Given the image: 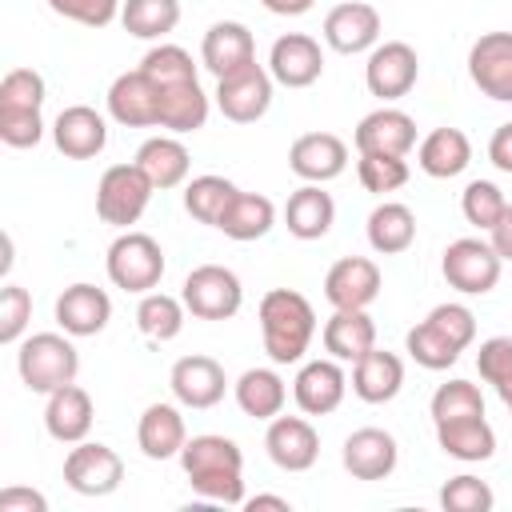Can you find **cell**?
Instances as JSON below:
<instances>
[{"label": "cell", "instance_id": "1", "mask_svg": "<svg viewBox=\"0 0 512 512\" xmlns=\"http://www.w3.org/2000/svg\"><path fill=\"white\" fill-rule=\"evenodd\" d=\"M184 476L192 484L196 496L216 500V504H244V452L236 440L216 436V432H200L184 444L180 452Z\"/></svg>", "mask_w": 512, "mask_h": 512}, {"label": "cell", "instance_id": "2", "mask_svg": "<svg viewBox=\"0 0 512 512\" xmlns=\"http://www.w3.org/2000/svg\"><path fill=\"white\" fill-rule=\"evenodd\" d=\"M260 340L272 364H300L312 336H316V312L308 296L296 288H272L260 300Z\"/></svg>", "mask_w": 512, "mask_h": 512}, {"label": "cell", "instance_id": "3", "mask_svg": "<svg viewBox=\"0 0 512 512\" xmlns=\"http://www.w3.org/2000/svg\"><path fill=\"white\" fill-rule=\"evenodd\" d=\"M16 372H20V384L28 392L48 396V392H56V388H64V384L76 380L80 352L68 340V332H32V336L20 340Z\"/></svg>", "mask_w": 512, "mask_h": 512}, {"label": "cell", "instance_id": "4", "mask_svg": "<svg viewBox=\"0 0 512 512\" xmlns=\"http://www.w3.org/2000/svg\"><path fill=\"white\" fill-rule=\"evenodd\" d=\"M104 268H108V280L124 292H152L160 280H164V248L156 244V236L148 232H136V228H124L112 244H108V256H104Z\"/></svg>", "mask_w": 512, "mask_h": 512}, {"label": "cell", "instance_id": "5", "mask_svg": "<svg viewBox=\"0 0 512 512\" xmlns=\"http://www.w3.org/2000/svg\"><path fill=\"white\" fill-rule=\"evenodd\" d=\"M152 192H156V184L144 176V168L136 160L112 164V168H104V176L96 184V216L112 228H132L144 216Z\"/></svg>", "mask_w": 512, "mask_h": 512}, {"label": "cell", "instance_id": "6", "mask_svg": "<svg viewBox=\"0 0 512 512\" xmlns=\"http://www.w3.org/2000/svg\"><path fill=\"white\" fill-rule=\"evenodd\" d=\"M500 268H504V260L496 256V248L484 236H460L440 256V272H444L448 288H456L464 296L492 292L500 284Z\"/></svg>", "mask_w": 512, "mask_h": 512}, {"label": "cell", "instance_id": "7", "mask_svg": "<svg viewBox=\"0 0 512 512\" xmlns=\"http://www.w3.org/2000/svg\"><path fill=\"white\" fill-rule=\"evenodd\" d=\"M180 300L196 320H232L244 304V284L224 264H200L184 276Z\"/></svg>", "mask_w": 512, "mask_h": 512}, {"label": "cell", "instance_id": "8", "mask_svg": "<svg viewBox=\"0 0 512 512\" xmlns=\"http://www.w3.org/2000/svg\"><path fill=\"white\" fill-rule=\"evenodd\" d=\"M272 88H276L272 72L252 60V64L220 76L212 96H216V108H220L224 120H232V124H256L272 108Z\"/></svg>", "mask_w": 512, "mask_h": 512}, {"label": "cell", "instance_id": "9", "mask_svg": "<svg viewBox=\"0 0 512 512\" xmlns=\"http://www.w3.org/2000/svg\"><path fill=\"white\" fill-rule=\"evenodd\" d=\"M124 480V460L116 448L100 440H80L64 456V484L80 496H108Z\"/></svg>", "mask_w": 512, "mask_h": 512}, {"label": "cell", "instance_id": "10", "mask_svg": "<svg viewBox=\"0 0 512 512\" xmlns=\"http://www.w3.org/2000/svg\"><path fill=\"white\" fill-rule=\"evenodd\" d=\"M420 80V56L412 44L404 40H384L368 52V64H364V84L376 100H400L416 88Z\"/></svg>", "mask_w": 512, "mask_h": 512}, {"label": "cell", "instance_id": "11", "mask_svg": "<svg viewBox=\"0 0 512 512\" xmlns=\"http://www.w3.org/2000/svg\"><path fill=\"white\" fill-rule=\"evenodd\" d=\"M168 388H172V396H176L180 408H196V412H204V408H216V404L224 400V392H228V376H224L220 360L192 352V356H180V360L172 364V372H168Z\"/></svg>", "mask_w": 512, "mask_h": 512}, {"label": "cell", "instance_id": "12", "mask_svg": "<svg viewBox=\"0 0 512 512\" xmlns=\"http://www.w3.org/2000/svg\"><path fill=\"white\" fill-rule=\"evenodd\" d=\"M108 116L124 128H160V88L144 68L120 72L108 84Z\"/></svg>", "mask_w": 512, "mask_h": 512}, {"label": "cell", "instance_id": "13", "mask_svg": "<svg viewBox=\"0 0 512 512\" xmlns=\"http://www.w3.org/2000/svg\"><path fill=\"white\" fill-rule=\"evenodd\" d=\"M472 84L500 104H512V32H484L468 48Z\"/></svg>", "mask_w": 512, "mask_h": 512}, {"label": "cell", "instance_id": "14", "mask_svg": "<svg viewBox=\"0 0 512 512\" xmlns=\"http://www.w3.org/2000/svg\"><path fill=\"white\" fill-rule=\"evenodd\" d=\"M324 44L340 56L372 52L380 44V12L368 0H344L324 16Z\"/></svg>", "mask_w": 512, "mask_h": 512}, {"label": "cell", "instance_id": "15", "mask_svg": "<svg viewBox=\"0 0 512 512\" xmlns=\"http://www.w3.org/2000/svg\"><path fill=\"white\" fill-rule=\"evenodd\" d=\"M268 72L284 88H312L324 76V52L304 32H284L268 48Z\"/></svg>", "mask_w": 512, "mask_h": 512}, {"label": "cell", "instance_id": "16", "mask_svg": "<svg viewBox=\"0 0 512 512\" xmlns=\"http://www.w3.org/2000/svg\"><path fill=\"white\" fill-rule=\"evenodd\" d=\"M268 460L284 472H308L320 456V432L304 416H272L264 432Z\"/></svg>", "mask_w": 512, "mask_h": 512}, {"label": "cell", "instance_id": "17", "mask_svg": "<svg viewBox=\"0 0 512 512\" xmlns=\"http://www.w3.org/2000/svg\"><path fill=\"white\" fill-rule=\"evenodd\" d=\"M344 392H348V376L340 368V360H308L300 364L296 380H292V400L304 416H328L344 404Z\"/></svg>", "mask_w": 512, "mask_h": 512}, {"label": "cell", "instance_id": "18", "mask_svg": "<svg viewBox=\"0 0 512 512\" xmlns=\"http://www.w3.org/2000/svg\"><path fill=\"white\" fill-rule=\"evenodd\" d=\"M288 168L304 184H328L348 168V144L336 132H304L288 148Z\"/></svg>", "mask_w": 512, "mask_h": 512}, {"label": "cell", "instance_id": "19", "mask_svg": "<svg viewBox=\"0 0 512 512\" xmlns=\"http://www.w3.org/2000/svg\"><path fill=\"white\" fill-rule=\"evenodd\" d=\"M384 288L376 260L368 256H340L324 276V300L332 308H368Z\"/></svg>", "mask_w": 512, "mask_h": 512}, {"label": "cell", "instance_id": "20", "mask_svg": "<svg viewBox=\"0 0 512 512\" xmlns=\"http://www.w3.org/2000/svg\"><path fill=\"white\" fill-rule=\"evenodd\" d=\"M52 144L68 160H92L108 144V120L88 104H68L52 120Z\"/></svg>", "mask_w": 512, "mask_h": 512}, {"label": "cell", "instance_id": "21", "mask_svg": "<svg viewBox=\"0 0 512 512\" xmlns=\"http://www.w3.org/2000/svg\"><path fill=\"white\" fill-rule=\"evenodd\" d=\"M340 460L352 480H388L400 464V448H396V436L384 428H356L344 440Z\"/></svg>", "mask_w": 512, "mask_h": 512}, {"label": "cell", "instance_id": "22", "mask_svg": "<svg viewBox=\"0 0 512 512\" xmlns=\"http://www.w3.org/2000/svg\"><path fill=\"white\" fill-rule=\"evenodd\" d=\"M356 152H384V156H408L416 148V120L400 108L380 104L376 112H368L356 132H352Z\"/></svg>", "mask_w": 512, "mask_h": 512}, {"label": "cell", "instance_id": "23", "mask_svg": "<svg viewBox=\"0 0 512 512\" xmlns=\"http://www.w3.org/2000/svg\"><path fill=\"white\" fill-rule=\"evenodd\" d=\"M108 320H112V296L96 284L80 280L56 296V324L68 336H96L108 328Z\"/></svg>", "mask_w": 512, "mask_h": 512}, {"label": "cell", "instance_id": "24", "mask_svg": "<svg viewBox=\"0 0 512 512\" xmlns=\"http://www.w3.org/2000/svg\"><path fill=\"white\" fill-rule=\"evenodd\" d=\"M252 60H256V40H252V28L240 20H216L200 40V64L216 80L252 64Z\"/></svg>", "mask_w": 512, "mask_h": 512}, {"label": "cell", "instance_id": "25", "mask_svg": "<svg viewBox=\"0 0 512 512\" xmlns=\"http://www.w3.org/2000/svg\"><path fill=\"white\" fill-rule=\"evenodd\" d=\"M320 340H324V352L332 360L356 364L364 352L376 348V320L368 316V308H332Z\"/></svg>", "mask_w": 512, "mask_h": 512}, {"label": "cell", "instance_id": "26", "mask_svg": "<svg viewBox=\"0 0 512 512\" xmlns=\"http://www.w3.org/2000/svg\"><path fill=\"white\" fill-rule=\"evenodd\" d=\"M92 416H96L92 396H88L76 380L64 384V388H56V392H48V404H44V428H48V436H52L56 444H80V440H88V432H92Z\"/></svg>", "mask_w": 512, "mask_h": 512}, {"label": "cell", "instance_id": "27", "mask_svg": "<svg viewBox=\"0 0 512 512\" xmlns=\"http://www.w3.org/2000/svg\"><path fill=\"white\" fill-rule=\"evenodd\" d=\"M136 444H140V452L148 460H172V456H180L184 444H188V428H184L180 408L176 404H164V400L148 404L140 412V424H136Z\"/></svg>", "mask_w": 512, "mask_h": 512}, {"label": "cell", "instance_id": "28", "mask_svg": "<svg viewBox=\"0 0 512 512\" xmlns=\"http://www.w3.org/2000/svg\"><path fill=\"white\" fill-rule=\"evenodd\" d=\"M404 388V360L396 352L372 348L352 364V392L364 404H388Z\"/></svg>", "mask_w": 512, "mask_h": 512}, {"label": "cell", "instance_id": "29", "mask_svg": "<svg viewBox=\"0 0 512 512\" xmlns=\"http://www.w3.org/2000/svg\"><path fill=\"white\" fill-rule=\"evenodd\" d=\"M436 444L444 456L464 460V464H484L496 456V432L484 416H456L436 424Z\"/></svg>", "mask_w": 512, "mask_h": 512}, {"label": "cell", "instance_id": "30", "mask_svg": "<svg viewBox=\"0 0 512 512\" xmlns=\"http://www.w3.org/2000/svg\"><path fill=\"white\" fill-rule=\"evenodd\" d=\"M160 88V128H168L172 136L196 132L208 124L212 100L200 88V80H180V84H156Z\"/></svg>", "mask_w": 512, "mask_h": 512}, {"label": "cell", "instance_id": "31", "mask_svg": "<svg viewBox=\"0 0 512 512\" xmlns=\"http://www.w3.org/2000/svg\"><path fill=\"white\" fill-rule=\"evenodd\" d=\"M416 164L432 180H452L472 164V140L460 128H448V124L432 128L416 148Z\"/></svg>", "mask_w": 512, "mask_h": 512}, {"label": "cell", "instance_id": "32", "mask_svg": "<svg viewBox=\"0 0 512 512\" xmlns=\"http://www.w3.org/2000/svg\"><path fill=\"white\" fill-rule=\"evenodd\" d=\"M336 224V200L324 192V184H304L284 204V228L296 240H320Z\"/></svg>", "mask_w": 512, "mask_h": 512}, {"label": "cell", "instance_id": "33", "mask_svg": "<svg viewBox=\"0 0 512 512\" xmlns=\"http://www.w3.org/2000/svg\"><path fill=\"white\" fill-rule=\"evenodd\" d=\"M232 396L240 404L244 416L252 420H272L284 412V400H288V384L276 368H248L240 372V380L232 384Z\"/></svg>", "mask_w": 512, "mask_h": 512}, {"label": "cell", "instance_id": "34", "mask_svg": "<svg viewBox=\"0 0 512 512\" xmlns=\"http://www.w3.org/2000/svg\"><path fill=\"white\" fill-rule=\"evenodd\" d=\"M136 164L144 168V176L164 192V188H176L188 180V168H192V156L188 148L180 144V136H148L140 148H136Z\"/></svg>", "mask_w": 512, "mask_h": 512}, {"label": "cell", "instance_id": "35", "mask_svg": "<svg viewBox=\"0 0 512 512\" xmlns=\"http://www.w3.org/2000/svg\"><path fill=\"white\" fill-rule=\"evenodd\" d=\"M364 232H368L372 252H380V256L408 252L412 240H416V212L408 204H400V200H384V204H376L368 212Z\"/></svg>", "mask_w": 512, "mask_h": 512}, {"label": "cell", "instance_id": "36", "mask_svg": "<svg viewBox=\"0 0 512 512\" xmlns=\"http://www.w3.org/2000/svg\"><path fill=\"white\" fill-rule=\"evenodd\" d=\"M272 224H276V204H272L268 196H260V192H236L216 228H220L228 240L248 244V240L268 236Z\"/></svg>", "mask_w": 512, "mask_h": 512}, {"label": "cell", "instance_id": "37", "mask_svg": "<svg viewBox=\"0 0 512 512\" xmlns=\"http://www.w3.org/2000/svg\"><path fill=\"white\" fill-rule=\"evenodd\" d=\"M184 300L180 296H168V292H144L140 304H136V332L152 344H168L180 336L184 328Z\"/></svg>", "mask_w": 512, "mask_h": 512}, {"label": "cell", "instance_id": "38", "mask_svg": "<svg viewBox=\"0 0 512 512\" xmlns=\"http://www.w3.org/2000/svg\"><path fill=\"white\" fill-rule=\"evenodd\" d=\"M120 24L136 40H164L180 24V0H124Z\"/></svg>", "mask_w": 512, "mask_h": 512}, {"label": "cell", "instance_id": "39", "mask_svg": "<svg viewBox=\"0 0 512 512\" xmlns=\"http://www.w3.org/2000/svg\"><path fill=\"white\" fill-rule=\"evenodd\" d=\"M240 188L228 180V176H216V172H204V176H192L188 184H184V208H188V216L192 220H200V224H220V216H224V208L232 204V196H236Z\"/></svg>", "mask_w": 512, "mask_h": 512}, {"label": "cell", "instance_id": "40", "mask_svg": "<svg viewBox=\"0 0 512 512\" xmlns=\"http://www.w3.org/2000/svg\"><path fill=\"white\" fill-rule=\"evenodd\" d=\"M404 352H408L420 368H428V372H444V368H452V364L460 360V348H456L436 324H428V320H420L416 328H408Z\"/></svg>", "mask_w": 512, "mask_h": 512}, {"label": "cell", "instance_id": "41", "mask_svg": "<svg viewBox=\"0 0 512 512\" xmlns=\"http://www.w3.org/2000/svg\"><path fill=\"white\" fill-rule=\"evenodd\" d=\"M476 372L484 384L496 388V396L512 412V336H488L476 352Z\"/></svg>", "mask_w": 512, "mask_h": 512}, {"label": "cell", "instance_id": "42", "mask_svg": "<svg viewBox=\"0 0 512 512\" xmlns=\"http://www.w3.org/2000/svg\"><path fill=\"white\" fill-rule=\"evenodd\" d=\"M356 176H360L364 192H376V196H384V192H396V188H404L412 172H408V156L360 152V160H356Z\"/></svg>", "mask_w": 512, "mask_h": 512}, {"label": "cell", "instance_id": "43", "mask_svg": "<svg viewBox=\"0 0 512 512\" xmlns=\"http://www.w3.org/2000/svg\"><path fill=\"white\" fill-rule=\"evenodd\" d=\"M428 412H432V424L456 420V416H484V396H480V388L472 380H460L456 376V380H448V384H440L432 392Z\"/></svg>", "mask_w": 512, "mask_h": 512}, {"label": "cell", "instance_id": "44", "mask_svg": "<svg viewBox=\"0 0 512 512\" xmlns=\"http://www.w3.org/2000/svg\"><path fill=\"white\" fill-rule=\"evenodd\" d=\"M44 76L36 68H8L0 80V112H40Z\"/></svg>", "mask_w": 512, "mask_h": 512}, {"label": "cell", "instance_id": "45", "mask_svg": "<svg viewBox=\"0 0 512 512\" xmlns=\"http://www.w3.org/2000/svg\"><path fill=\"white\" fill-rule=\"evenodd\" d=\"M140 68L156 80V84H180V80H200L196 60L188 56V48L180 44H152L140 60Z\"/></svg>", "mask_w": 512, "mask_h": 512}, {"label": "cell", "instance_id": "46", "mask_svg": "<svg viewBox=\"0 0 512 512\" xmlns=\"http://www.w3.org/2000/svg\"><path fill=\"white\" fill-rule=\"evenodd\" d=\"M504 208H508V200H504V192H500L492 180H472V184L460 192V212H464V220H468L472 228H480V232H492V224L500 220Z\"/></svg>", "mask_w": 512, "mask_h": 512}, {"label": "cell", "instance_id": "47", "mask_svg": "<svg viewBox=\"0 0 512 512\" xmlns=\"http://www.w3.org/2000/svg\"><path fill=\"white\" fill-rule=\"evenodd\" d=\"M492 504H496V492L472 472H460V476L444 480V488H440L444 512H492Z\"/></svg>", "mask_w": 512, "mask_h": 512}, {"label": "cell", "instance_id": "48", "mask_svg": "<svg viewBox=\"0 0 512 512\" xmlns=\"http://www.w3.org/2000/svg\"><path fill=\"white\" fill-rule=\"evenodd\" d=\"M28 320H32V292L8 280L0 288V344H20Z\"/></svg>", "mask_w": 512, "mask_h": 512}, {"label": "cell", "instance_id": "49", "mask_svg": "<svg viewBox=\"0 0 512 512\" xmlns=\"http://www.w3.org/2000/svg\"><path fill=\"white\" fill-rule=\"evenodd\" d=\"M428 324H436L460 352H468L472 348V340H476V316H472V308L468 304H456V300H448V304H436L428 316H424Z\"/></svg>", "mask_w": 512, "mask_h": 512}, {"label": "cell", "instance_id": "50", "mask_svg": "<svg viewBox=\"0 0 512 512\" xmlns=\"http://www.w3.org/2000/svg\"><path fill=\"white\" fill-rule=\"evenodd\" d=\"M48 8L72 24L84 28H108L112 20H120L124 0H48Z\"/></svg>", "mask_w": 512, "mask_h": 512}, {"label": "cell", "instance_id": "51", "mask_svg": "<svg viewBox=\"0 0 512 512\" xmlns=\"http://www.w3.org/2000/svg\"><path fill=\"white\" fill-rule=\"evenodd\" d=\"M0 140L8 148H36L44 140L40 112H0Z\"/></svg>", "mask_w": 512, "mask_h": 512}, {"label": "cell", "instance_id": "52", "mask_svg": "<svg viewBox=\"0 0 512 512\" xmlns=\"http://www.w3.org/2000/svg\"><path fill=\"white\" fill-rule=\"evenodd\" d=\"M0 512H48V500H44V492H36V488L12 484V488L0 492Z\"/></svg>", "mask_w": 512, "mask_h": 512}, {"label": "cell", "instance_id": "53", "mask_svg": "<svg viewBox=\"0 0 512 512\" xmlns=\"http://www.w3.org/2000/svg\"><path fill=\"white\" fill-rule=\"evenodd\" d=\"M488 160H492L500 172L512 176V120L492 132V140H488Z\"/></svg>", "mask_w": 512, "mask_h": 512}, {"label": "cell", "instance_id": "54", "mask_svg": "<svg viewBox=\"0 0 512 512\" xmlns=\"http://www.w3.org/2000/svg\"><path fill=\"white\" fill-rule=\"evenodd\" d=\"M488 244L496 248V256H500V260H512V204H508V208L500 212V220L492 224Z\"/></svg>", "mask_w": 512, "mask_h": 512}, {"label": "cell", "instance_id": "55", "mask_svg": "<svg viewBox=\"0 0 512 512\" xmlns=\"http://www.w3.org/2000/svg\"><path fill=\"white\" fill-rule=\"evenodd\" d=\"M272 16H304V12H312V4L316 0H260Z\"/></svg>", "mask_w": 512, "mask_h": 512}, {"label": "cell", "instance_id": "56", "mask_svg": "<svg viewBox=\"0 0 512 512\" xmlns=\"http://www.w3.org/2000/svg\"><path fill=\"white\" fill-rule=\"evenodd\" d=\"M244 508H248V512H256V508H280V512H292V504H288L284 496H272V492L248 496V500H244Z\"/></svg>", "mask_w": 512, "mask_h": 512}]
</instances>
